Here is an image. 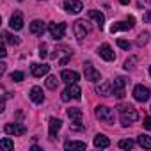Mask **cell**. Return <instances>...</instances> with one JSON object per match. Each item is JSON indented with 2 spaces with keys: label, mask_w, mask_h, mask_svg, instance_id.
Here are the masks:
<instances>
[{
  "label": "cell",
  "mask_w": 151,
  "mask_h": 151,
  "mask_svg": "<svg viewBox=\"0 0 151 151\" xmlns=\"http://www.w3.org/2000/svg\"><path fill=\"white\" fill-rule=\"evenodd\" d=\"M0 55H2V57L7 55V52H6V43H2V46H0Z\"/></svg>",
  "instance_id": "cell-36"
},
{
  "label": "cell",
  "mask_w": 151,
  "mask_h": 151,
  "mask_svg": "<svg viewBox=\"0 0 151 151\" xmlns=\"http://www.w3.org/2000/svg\"><path fill=\"white\" fill-rule=\"evenodd\" d=\"M117 110H119L123 126H130L132 123H135V121L139 119V114H137V110H135L133 105H119Z\"/></svg>",
  "instance_id": "cell-1"
},
{
  "label": "cell",
  "mask_w": 151,
  "mask_h": 151,
  "mask_svg": "<svg viewBox=\"0 0 151 151\" xmlns=\"http://www.w3.org/2000/svg\"><path fill=\"white\" fill-rule=\"evenodd\" d=\"M94 146H96V147H100V149H105V147H109V146H110V140H109V137H105V135L98 133V135L94 137Z\"/></svg>",
  "instance_id": "cell-20"
},
{
  "label": "cell",
  "mask_w": 151,
  "mask_h": 151,
  "mask_svg": "<svg viewBox=\"0 0 151 151\" xmlns=\"http://www.w3.org/2000/svg\"><path fill=\"white\" fill-rule=\"evenodd\" d=\"M64 9L68 13H71V14H77V13H80L84 9V4L80 2V0H66V2H64Z\"/></svg>",
  "instance_id": "cell-9"
},
{
  "label": "cell",
  "mask_w": 151,
  "mask_h": 151,
  "mask_svg": "<svg viewBox=\"0 0 151 151\" xmlns=\"http://www.w3.org/2000/svg\"><path fill=\"white\" fill-rule=\"evenodd\" d=\"M149 77H151V66H149Z\"/></svg>",
  "instance_id": "cell-40"
},
{
  "label": "cell",
  "mask_w": 151,
  "mask_h": 151,
  "mask_svg": "<svg viewBox=\"0 0 151 151\" xmlns=\"http://www.w3.org/2000/svg\"><path fill=\"white\" fill-rule=\"evenodd\" d=\"M119 2H121L123 6H128V4H130V0H119Z\"/></svg>",
  "instance_id": "cell-39"
},
{
  "label": "cell",
  "mask_w": 151,
  "mask_h": 151,
  "mask_svg": "<svg viewBox=\"0 0 151 151\" xmlns=\"http://www.w3.org/2000/svg\"><path fill=\"white\" fill-rule=\"evenodd\" d=\"M112 86H114V96H116L117 100H123V98H124V87H126V78L119 77V78H116V80L112 82Z\"/></svg>",
  "instance_id": "cell-7"
},
{
  "label": "cell",
  "mask_w": 151,
  "mask_h": 151,
  "mask_svg": "<svg viewBox=\"0 0 151 151\" xmlns=\"http://www.w3.org/2000/svg\"><path fill=\"white\" fill-rule=\"evenodd\" d=\"M73 30H75V36L78 39H84L89 32H91V25L86 22V20H77L73 25Z\"/></svg>",
  "instance_id": "cell-4"
},
{
  "label": "cell",
  "mask_w": 151,
  "mask_h": 151,
  "mask_svg": "<svg viewBox=\"0 0 151 151\" xmlns=\"http://www.w3.org/2000/svg\"><path fill=\"white\" fill-rule=\"evenodd\" d=\"M4 39H6V43H11V45H20L22 43V39L13 36L11 32H4Z\"/></svg>",
  "instance_id": "cell-25"
},
{
  "label": "cell",
  "mask_w": 151,
  "mask_h": 151,
  "mask_svg": "<svg viewBox=\"0 0 151 151\" xmlns=\"http://www.w3.org/2000/svg\"><path fill=\"white\" fill-rule=\"evenodd\" d=\"M46 55H48V53H46V45H41V46H39V57L43 59V57H46Z\"/></svg>",
  "instance_id": "cell-33"
},
{
  "label": "cell",
  "mask_w": 151,
  "mask_h": 151,
  "mask_svg": "<svg viewBox=\"0 0 151 151\" xmlns=\"http://www.w3.org/2000/svg\"><path fill=\"white\" fill-rule=\"evenodd\" d=\"M50 71V66L48 64H32V75L34 77H45V75H48Z\"/></svg>",
  "instance_id": "cell-14"
},
{
  "label": "cell",
  "mask_w": 151,
  "mask_h": 151,
  "mask_svg": "<svg viewBox=\"0 0 151 151\" xmlns=\"http://www.w3.org/2000/svg\"><path fill=\"white\" fill-rule=\"evenodd\" d=\"M144 126L147 130H151V117H144Z\"/></svg>",
  "instance_id": "cell-35"
},
{
  "label": "cell",
  "mask_w": 151,
  "mask_h": 151,
  "mask_svg": "<svg viewBox=\"0 0 151 151\" xmlns=\"http://www.w3.org/2000/svg\"><path fill=\"white\" fill-rule=\"evenodd\" d=\"M86 147V142H82V140H68L66 144H64V149H84Z\"/></svg>",
  "instance_id": "cell-22"
},
{
  "label": "cell",
  "mask_w": 151,
  "mask_h": 151,
  "mask_svg": "<svg viewBox=\"0 0 151 151\" xmlns=\"http://www.w3.org/2000/svg\"><path fill=\"white\" fill-rule=\"evenodd\" d=\"M87 16H89L91 20H94V22H96V25H98L100 29H103V23H105V16H103L100 11H96V9H91V11L87 13Z\"/></svg>",
  "instance_id": "cell-17"
},
{
  "label": "cell",
  "mask_w": 151,
  "mask_h": 151,
  "mask_svg": "<svg viewBox=\"0 0 151 151\" xmlns=\"http://www.w3.org/2000/svg\"><path fill=\"white\" fill-rule=\"evenodd\" d=\"M0 147L2 149H14V142H11L9 139H2L0 140Z\"/></svg>",
  "instance_id": "cell-28"
},
{
  "label": "cell",
  "mask_w": 151,
  "mask_h": 151,
  "mask_svg": "<svg viewBox=\"0 0 151 151\" xmlns=\"http://www.w3.org/2000/svg\"><path fill=\"white\" fill-rule=\"evenodd\" d=\"M57 84H59V80H57V77H53V75H50V77L46 78V87L48 89H55Z\"/></svg>",
  "instance_id": "cell-27"
},
{
  "label": "cell",
  "mask_w": 151,
  "mask_h": 151,
  "mask_svg": "<svg viewBox=\"0 0 151 151\" xmlns=\"http://www.w3.org/2000/svg\"><path fill=\"white\" fill-rule=\"evenodd\" d=\"M9 27H11L13 30H22V29H23V16H22V13H16V14L11 16Z\"/></svg>",
  "instance_id": "cell-15"
},
{
  "label": "cell",
  "mask_w": 151,
  "mask_h": 151,
  "mask_svg": "<svg viewBox=\"0 0 151 151\" xmlns=\"http://www.w3.org/2000/svg\"><path fill=\"white\" fill-rule=\"evenodd\" d=\"M133 146H135V142L130 140V139H123V140H119V147H121V149H132Z\"/></svg>",
  "instance_id": "cell-26"
},
{
  "label": "cell",
  "mask_w": 151,
  "mask_h": 151,
  "mask_svg": "<svg viewBox=\"0 0 151 151\" xmlns=\"http://www.w3.org/2000/svg\"><path fill=\"white\" fill-rule=\"evenodd\" d=\"M48 126H50V137L53 139V137L57 135V132L60 130V126H62V121H60V119H57V117H50V123H48Z\"/></svg>",
  "instance_id": "cell-19"
},
{
  "label": "cell",
  "mask_w": 151,
  "mask_h": 151,
  "mask_svg": "<svg viewBox=\"0 0 151 151\" xmlns=\"http://www.w3.org/2000/svg\"><path fill=\"white\" fill-rule=\"evenodd\" d=\"M23 78H25V75L22 71H13L11 73V80H14V82H22Z\"/></svg>",
  "instance_id": "cell-29"
},
{
  "label": "cell",
  "mask_w": 151,
  "mask_h": 151,
  "mask_svg": "<svg viewBox=\"0 0 151 151\" xmlns=\"http://www.w3.org/2000/svg\"><path fill=\"white\" fill-rule=\"evenodd\" d=\"M137 142H139L140 147L151 149V137H149V135H139V137H137Z\"/></svg>",
  "instance_id": "cell-24"
},
{
  "label": "cell",
  "mask_w": 151,
  "mask_h": 151,
  "mask_svg": "<svg viewBox=\"0 0 151 151\" xmlns=\"http://www.w3.org/2000/svg\"><path fill=\"white\" fill-rule=\"evenodd\" d=\"M149 96H151V91H149L146 86L139 84V86H135V87H133V98H135L137 101L146 103V101L149 100Z\"/></svg>",
  "instance_id": "cell-5"
},
{
  "label": "cell",
  "mask_w": 151,
  "mask_h": 151,
  "mask_svg": "<svg viewBox=\"0 0 151 151\" xmlns=\"http://www.w3.org/2000/svg\"><path fill=\"white\" fill-rule=\"evenodd\" d=\"M60 78L66 82V84H77L80 80V75L77 71H71V69H64L60 73Z\"/></svg>",
  "instance_id": "cell-11"
},
{
  "label": "cell",
  "mask_w": 151,
  "mask_h": 151,
  "mask_svg": "<svg viewBox=\"0 0 151 151\" xmlns=\"http://www.w3.org/2000/svg\"><path fill=\"white\" fill-rule=\"evenodd\" d=\"M98 53H100V57H103L105 60H114L116 59V53L112 52V48H110V45H101L100 46V50H98Z\"/></svg>",
  "instance_id": "cell-13"
},
{
  "label": "cell",
  "mask_w": 151,
  "mask_h": 151,
  "mask_svg": "<svg viewBox=\"0 0 151 151\" xmlns=\"http://www.w3.org/2000/svg\"><path fill=\"white\" fill-rule=\"evenodd\" d=\"M30 100H32L34 103H43V101H45L43 89H41V87H32V89H30Z\"/></svg>",
  "instance_id": "cell-18"
},
{
  "label": "cell",
  "mask_w": 151,
  "mask_h": 151,
  "mask_svg": "<svg viewBox=\"0 0 151 151\" xmlns=\"http://www.w3.org/2000/svg\"><path fill=\"white\" fill-rule=\"evenodd\" d=\"M117 46L123 48V50H130L132 48V43L130 41H124V39H117Z\"/></svg>",
  "instance_id": "cell-32"
},
{
  "label": "cell",
  "mask_w": 151,
  "mask_h": 151,
  "mask_svg": "<svg viewBox=\"0 0 151 151\" xmlns=\"http://www.w3.org/2000/svg\"><path fill=\"white\" fill-rule=\"evenodd\" d=\"M29 30H30V34H43V30H45V23L41 22V20H34L32 23H30V27H29Z\"/></svg>",
  "instance_id": "cell-21"
},
{
  "label": "cell",
  "mask_w": 151,
  "mask_h": 151,
  "mask_svg": "<svg viewBox=\"0 0 151 151\" xmlns=\"http://www.w3.org/2000/svg\"><path fill=\"white\" fill-rule=\"evenodd\" d=\"M69 57H71V55H68V57H64V59H60V64H62V66H64V64H66V62H68V60H69Z\"/></svg>",
  "instance_id": "cell-37"
},
{
  "label": "cell",
  "mask_w": 151,
  "mask_h": 151,
  "mask_svg": "<svg viewBox=\"0 0 151 151\" xmlns=\"http://www.w3.org/2000/svg\"><path fill=\"white\" fill-rule=\"evenodd\" d=\"M142 20H144V22H151V11H146L144 16H142Z\"/></svg>",
  "instance_id": "cell-34"
},
{
  "label": "cell",
  "mask_w": 151,
  "mask_h": 151,
  "mask_svg": "<svg viewBox=\"0 0 151 151\" xmlns=\"http://www.w3.org/2000/svg\"><path fill=\"white\" fill-rule=\"evenodd\" d=\"M84 75H86V80H89V82H98L100 80V71L94 69L89 62L84 64Z\"/></svg>",
  "instance_id": "cell-10"
},
{
  "label": "cell",
  "mask_w": 151,
  "mask_h": 151,
  "mask_svg": "<svg viewBox=\"0 0 151 151\" xmlns=\"http://www.w3.org/2000/svg\"><path fill=\"white\" fill-rule=\"evenodd\" d=\"M128 29H132V25L128 23V20L126 22H117V23H114L112 27H110V32L114 34V32H119V30H128Z\"/></svg>",
  "instance_id": "cell-23"
},
{
  "label": "cell",
  "mask_w": 151,
  "mask_h": 151,
  "mask_svg": "<svg viewBox=\"0 0 151 151\" xmlns=\"http://www.w3.org/2000/svg\"><path fill=\"white\" fill-rule=\"evenodd\" d=\"M135 64H137V57H130V59L124 62V69H126V71H128V69H133Z\"/></svg>",
  "instance_id": "cell-31"
},
{
  "label": "cell",
  "mask_w": 151,
  "mask_h": 151,
  "mask_svg": "<svg viewBox=\"0 0 151 151\" xmlns=\"http://www.w3.org/2000/svg\"><path fill=\"white\" fill-rule=\"evenodd\" d=\"M4 132L7 133V135H25L27 133V128L23 126V124H18V123H14V124H6L4 126Z\"/></svg>",
  "instance_id": "cell-8"
},
{
  "label": "cell",
  "mask_w": 151,
  "mask_h": 151,
  "mask_svg": "<svg viewBox=\"0 0 151 151\" xmlns=\"http://www.w3.org/2000/svg\"><path fill=\"white\" fill-rule=\"evenodd\" d=\"M80 100L82 98V89L77 84H68L66 91H62V101H69V100Z\"/></svg>",
  "instance_id": "cell-2"
},
{
  "label": "cell",
  "mask_w": 151,
  "mask_h": 151,
  "mask_svg": "<svg viewBox=\"0 0 151 151\" xmlns=\"http://www.w3.org/2000/svg\"><path fill=\"white\" fill-rule=\"evenodd\" d=\"M68 116H69V119H71L75 124H78V126H80V123H82V119H84V114H82L80 109H68Z\"/></svg>",
  "instance_id": "cell-16"
},
{
  "label": "cell",
  "mask_w": 151,
  "mask_h": 151,
  "mask_svg": "<svg viewBox=\"0 0 151 151\" xmlns=\"http://www.w3.org/2000/svg\"><path fill=\"white\" fill-rule=\"evenodd\" d=\"M96 93L101 94V96H112V94H114V86H112V82H101V84L96 87Z\"/></svg>",
  "instance_id": "cell-12"
},
{
  "label": "cell",
  "mask_w": 151,
  "mask_h": 151,
  "mask_svg": "<svg viewBox=\"0 0 151 151\" xmlns=\"http://www.w3.org/2000/svg\"><path fill=\"white\" fill-rule=\"evenodd\" d=\"M48 30H50V36L59 41L66 34V23H50L48 25Z\"/></svg>",
  "instance_id": "cell-6"
},
{
  "label": "cell",
  "mask_w": 151,
  "mask_h": 151,
  "mask_svg": "<svg viewBox=\"0 0 151 151\" xmlns=\"http://www.w3.org/2000/svg\"><path fill=\"white\" fill-rule=\"evenodd\" d=\"M96 117L100 121L107 123V124H112L114 123V112H112V109H109L105 105H98L96 107Z\"/></svg>",
  "instance_id": "cell-3"
},
{
  "label": "cell",
  "mask_w": 151,
  "mask_h": 151,
  "mask_svg": "<svg viewBox=\"0 0 151 151\" xmlns=\"http://www.w3.org/2000/svg\"><path fill=\"white\" fill-rule=\"evenodd\" d=\"M0 73H6V62L0 64Z\"/></svg>",
  "instance_id": "cell-38"
},
{
  "label": "cell",
  "mask_w": 151,
  "mask_h": 151,
  "mask_svg": "<svg viewBox=\"0 0 151 151\" xmlns=\"http://www.w3.org/2000/svg\"><path fill=\"white\" fill-rule=\"evenodd\" d=\"M147 37H149V34H147V32H142V34L137 37V45H139V46H144V45L147 43Z\"/></svg>",
  "instance_id": "cell-30"
}]
</instances>
